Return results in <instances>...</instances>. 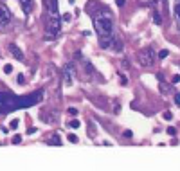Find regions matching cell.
I'll use <instances>...</instances> for the list:
<instances>
[{"label":"cell","mask_w":180,"mask_h":171,"mask_svg":"<svg viewBox=\"0 0 180 171\" xmlns=\"http://www.w3.org/2000/svg\"><path fill=\"white\" fill-rule=\"evenodd\" d=\"M92 22H94V29L97 32L99 45L103 49H108L112 40L115 38V27H113V16H112V13L105 6H99L97 13L92 15Z\"/></svg>","instance_id":"cell-1"},{"label":"cell","mask_w":180,"mask_h":171,"mask_svg":"<svg viewBox=\"0 0 180 171\" xmlns=\"http://www.w3.org/2000/svg\"><path fill=\"white\" fill-rule=\"evenodd\" d=\"M43 99V90H36L29 96H15L7 92H0V113H11L15 110L31 108Z\"/></svg>","instance_id":"cell-2"},{"label":"cell","mask_w":180,"mask_h":171,"mask_svg":"<svg viewBox=\"0 0 180 171\" xmlns=\"http://www.w3.org/2000/svg\"><path fill=\"white\" fill-rule=\"evenodd\" d=\"M139 63L142 67H151L153 63H155V49L148 45V47H144V49L139 52Z\"/></svg>","instance_id":"cell-3"},{"label":"cell","mask_w":180,"mask_h":171,"mask_svg":"<svg viewBox=\"0 0 180 171\" xmlns=\"http://www.w3.org/2000/svg\"><path fill=\"white\" fill-rule=\"evenodd\" d=\"M45 31H47V38H56L61 31V18L60 16H49Z\"/></svg>","instance_id":"cell-4"},{"label":"cell","mask_w":180,"mask_h":171,"mask_svg":"<svg viewBox=\"0 0 180 171\" xmlns=\"http://www.w3.org/2000/svg\"><path fill=\"white\" fill-rule=\"evenodd\" d=\"M76 58H78V61L81 63V67H83V74H85V79H92L94 78V74H97L96 72V69L92 67V63H90L87 58H81V54L79 52H76ZM81 74V76H83Z\"/></svg>","instance_id":"cell-5"},{"label":"cell","mask_w":180,"mask_h":171,"mask_svg":"<svg viewBox=\"0 0 180 171\" xmlns=\"http://www.w3.org/2000/svg\"><path fill=\"white\" fill-rule=\"evenodd\" d=\"M74 83V65L72 63H67L63 67V85L65 87H70Z\"/></svg>","instance_id":"cell-6"},{"label":"cell","mask_w":180,"mask_h":171,"mask_svg":"<svg viewBox=\"0 0 180 171\" xmlns=\"http://www.w3.org/2000/svg\"><path fill=\"white\" fill-rule=\"evenodd\" d=\"M9 22H11V13H9V9H7L4 4H0V27H6Z\"/></svg>","instance_id":"cell-7"},{"label":"cell","mask_w":180,"mask_h":171,"mask_svg":"<svg viewBox=\"0 0 180 171\" xmlns=\"http://www.w3.org/2000/svg\"><path fill=\"white\" fill-rule=\"evenodd\" d=\"M7 50H9V54L15 58V60L23 61V52H22V49L16 45V43H9V45H7Z\"/></svg>","instance_id":"cell-8"},{"label":"cell","mask_w":180,"mask_h":171,"mask_svg":"<svg viewBox=\"0 0 180 171\" xmlns=\"http://www.w3.org/2000/svg\"><path fill=\"white\" fill-rule=\"evenodd\" d=\"M45 6H47V11H49V16H60L58 0H45Z\"/></svg>","instance_id":"cell-9"},{"label":"cell","mask_w":180,"mask_h":171,"mask_svg":"<svg viewBox=\"0 0 180 171\" xmlns=\"http://www.w3.org/2000/svg\"><path fill=\"white\" fill-rule=\"evenodd\" d=\"M20 7L25 15H31L34 9V0H20Z\"/></svg>","instance_id":"cell-10"},{"label":"cell","mask_w":180,"mask_h":171,"mask_svg":"<svg viewBox=\"0 0 180 171\" xmlns=\"http://www.w3.org/2000/svg\"><path fill=\"white\" fill-rule=\"evenodd\" d=\"M110 45H113V50H115V52H121V50H122V43H121V40H117V38H113Z\"/></svg>","instance_id":"cell-11"},{"label":"cell","mask_w":180,"mask_h":171,"mask_svg":"<svg viewBox=\"0 0 180 171\" xmlns=\"http://www.w3.org/2000/svg\"><path fill=\"white\" fill-rule=\"evenodd\" d=\"M153 22H155L157 25L162 23V18H160V13H159V11H153Z\"/></svg>","instance_id":"cell-12"},{"label":"cell","mask_w":180,"mask_h":171,"mask_svg":"<svg viewBox=\"0 0 180 171\" xmlns=\"http://www.w3.org/2000/svg\"><path fill=\"white\" fill-rule=\"evenodd\" d=\"M175 15H177V23H178V29H180V2L177 4V9H175Z\"/></svg>","instance_id":"cell-13"},{"label":"cell","mask_w":180,"mask_h":171,"mask_svg":"<svg viewBox=\"0 0 180 171\" xmlns=\"http://www.w3.org/2000/svg\"><path fill=\"white\" fill-rule=\"evenodd\" d=\"M69 126H70V128H79V126H81V122L78 121V119H72V121L69 122Z\"/></svg>","instance_id":"cell-14"},{"label":"cell","mask_w":180,"mask_h":171,"mask_svg":"<svg viewBox=\"0 0 180 171\" xmlns=\"http://www.w3.org/2000/svg\"><path fill=\"white\" fill-rule=\"evenodd\" d=\"M49 144H56V146H61V141H60V137H58V135H54V137L50 139V142H49Z\"/></svg>","instance_id":"cell-15"},{"label":"cell","mask_w":180,"mask_h":171,"mask_svg":"<svg viewBox=\"0 0 180 171\" xmlns=\"http://www.w3.org/2000/svg\"><path fill=\"white\" fill-rule=\"evenodd\" d=\"M166 133H168V135H171V137H175V135H177V130H175L173 126H169V128L166 130Z\"/></svg>","instance_id":"cell-16"},{"label":"cell","mask_w":180,"mask_h":171,"mask_svg":"<svg viewBox=\"0 0 180 171\" xmlns=\"http://www.w3.org/2000/svg\"><path fill=\"white\" fill-rule=\"evenodd\" d=\"M16 81H18V85H23V83H25V76H23V74H18Z\"/></svg>","instance_id":"cell-17"},{"label":"cell","mask_w":180,"mask_h":171,"mask_svg":"<svg viewBox=\"0 0 180 171\" xmlns=\"http://www.w3.org/2000/svg\"><path fill=\"white\" fill-rule=\"evenodd\" d=\"M162 117H164L166 121H171V119H173V113H171V112H164V115H162Z\"/></svg>","instance_id":"cell-18"},{"label":"cell","mask_w":180,"mask_h":171,"mask_svg":"<svg viewBox=\"0 0 180 171\" xmlns=\"http://www.w3.org/2000/svg\"><path fill=\"white\" fill-rule=\"evenodd\" d=\"M9 126H11V130H16V128H18V119H13Z\"/></svg>","instance_id":"cell-19"},{"label":"cell","mask_w":180,"mask_h":171,"mask_svg":"<svg viewBox=\"0 0 180 171\" xmlns=\"http://www.w3.org/2000/svg\"><path fill=\"white\" fill-rule=\"evenodd\" d=\"M168 54H169V52H168V50H166V49L159 50V58H168Z\"/></svg>","instance_id":"cell-20"},{"label":"cell","mask_w":180,"mask_h":171,"mask_svg":"<svg viewBox=\"0 0 180 171\" xmlns=\"http://www.w3.org/2000/svg\"><path fill=\"white\" fill-rule=\"evenodd\" d=\"M70 18H72V16H70L69 13H65V15H63V18H61V22H65V23H69V22H70Z\"/></svg>","instance_id":"cell-21"},{"label":"cell","mask_w":180,"mask_h":171,"mask_svg":"<svg viewBox=\"0 0 180 171\" xmlns=\"http://www.w3.org/2000/svg\"><path fill=\"white\" fill-rule=\"evenodd\" d=\"M4 72L6 74H11L13 72V65H4Z\"/></svg>","instance_id":"cell-22"},{"label":"cell","mask_w":180,"mask_h":171,"mask_svg":"<svg viewBox=\"0 0 180 171\" xmlns=\"http://www.w3.org/2000/svg\"><path fill=\"white\" fill-rule=\"evenodd\" d=\"M20 142H22L20 135H15V137H13V144H20Z\"/></svg>","instance_id":"cell-23"},{"label":"cell","mask_w":180,"mask_h":171,"mask_svg":"<svg viewBox=\"0 0 180 171\" xmlns=\"http://www.w3.org/2000/svg\"><path fill=\"white\" fill-rule=\"evenodd\" d=\"M69 141H70V142H78L79 139H78V137H76L74 133H70V135H69Z\"/></svg>","instance_id":"cell-24"},{"label":"cell","mask_w":180,"mask_h":171,"mask_svg":"<svg viewBox=\"0 0 180 171\" xmlns=\"http://www.w3.org/2000/svg\"><path fill=\"white\" fill-rule=\"evenodd\" d=\"M175 104H178V106H180V94H178V92L175 94Z\"/></svg>","instance_id":"cell-25"},{"label":"cell","mask_w":180,"mask_h":171,"mask_svg":"<svg viewBox=\"0 0 180 171\" xmlns=\"http://www.w3.org/2000/svg\"><path fill=\"white\" fill-rule=\"evenodd\" d=\"M115 4H117V7H122L126 4V0H115Z\"/></svg>","instance_id":"cell-26"},{"label":"cell","mask_w":180,"mask_h":171,"mask_svg":"<svg viewBox=\"0 0 180 171\" xmlns=\"http://www.w3.org/2000/svg\"><path fill=\"white\" fill-rule=\"evenodd\" d=\"M122 135H124V137H128V139H130V137H131V135H133V133H131L130 130H126V131H124V133H122Z\"/></svg>","instance_id":"cell-27"},{"label":"cell","mask_w":180,"mask_h":171,"mask_svg":"<svg viewBox=\"0 0 180 171\" xmlns=\"http://www.w3.org/2000/svg\"><path fill=\"white\" fill-rule=\"evenodd\" d=\"M178 81H180V76H178V74H177V76H173V83H178Z\"/></svg>","instance_id":"cell-28"},{"label":"cell","mask_w":180,"mask_h":171,"mask_svg":"<svg viewBox=\"0 0 180 171\" xmlns=\"http://www.w3.org/2000/svg\"><path fill=\"white\" fill-rule=\"evenodd\" d=\"M69 113H72V115H76V113H78V110H76V108H69Z\"/></svg>","instance_id":"cell-29"},{"label":"cell","mask_w":180,"mask_h":171,"mask_svg":"<svg viewBox=\"0 0 180 171\" xmlns=\"http://www.w3.org/2000/svg\"><path fill=\"white\" fill-rule=\"evenodd\" d=\"M122 67H126V69H128V67H130V61L124 60V61H122Z\"/></svg>","instance_id":"cell-30"},{"label":"cell","mask_w":180,"mask_h":171,"mask_svg":"<svg viewBox=\"0 0 180 171\" xmlns=\"http://www.w3.org/2000/svg\"><path fill=\"white\" fill-rule=\"evenodd\" d=\"M121 85H128V79L126 78H121Z\"/></svg>","instance_id":"cell-31"}]
</instances>
